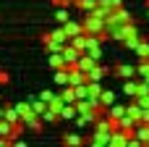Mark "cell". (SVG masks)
I'll return each mask as SVG.
<instances>
[{"mask_svg": "<svg viewBox=\"0 0 149 147\" xmlns=\"http://www.w3.org/2000/svg\"><path fill=\"white\" fill-rule=\"evenodd\" d=\"M84 32H89V34H102L105 32V18L102 16H97V13H84Z\"/></svg>", "mask_w": 149, "mask_h": 147, "instance_id": "6da1fadb", "label": "cell"}, {"mask_svg": "<svg viewBox=\"0 0 149 147\" xmlns=\"http://www.w3.org/2000/svg\"><path fill=\"white\" fill-rule=\"evenodd\" d=\"M97 63H100V60H97L94 55H89V53H81V55H79V60H76V68H81L84 74H89V71H92Z\"/></svg>", "mask_w": 149, "mask_h": 147, "instance_id": "7a4b0ae2", "label": "cell"}, {"mask_svg": "<svg viewBox=\"0 0 149 147\" xmlns=\"http://www.w3.org/2000/svg\"><path fill=\"white\" fill-rule=\"evenodd\" d=\"M79 55H81V50H79V47H73L71 42H65V45H63V58H65V66H76Z\"/></svg>", "mask_w": 149, "mask_h": 147, "instance_id": "3957f363", "label": "cell"}, {"mask_svg": "<svg viewBox=\"0 0 149 147\" xmlns=\"http://www.w3.org/2000/svg\"><path fill=\"white\" fill-rule=\"evenodd\" d=\"M113 74L126 82V79H134V76H136V66H131V63H118V66L113 68Z\"/></svg>", "mask_w": 149, "mask_h": 147, "instance_id": "277c9868", "label": "cell"}, {"mask_svg": "<svg viewBox=\"0 0 149 147\" xmlns=\"http://www.w3.org/2000/svg\"><path fill=\"white\" fill-rule=\"evenodd\" d=\"M89 76L81 71V68H76V66H68V84L71 87H79V84H84Z\"/></svg>", "mask_w": 149, "mask_h": 147, "instance_id": "5b68a950", "label": "cell"}, {"mask_svg": "<svg viewBox=\"0 0 149 147\" xmlns=\"http://www.w3.org/2000/svg\"><path fill=\"white\" fill-rule=\"evenodd\" d=\"M115 124H118V129H120V132H126V134L131 137V134H134V126H136L139 121H136V118H131L128 113H123V116H120V118H118Z\"/></svg>", "mask_w": 149, "mask_h": 147, "instance_id": "8992f818", "label": "cell"}, {"mask_svg": "<svg viewBox=\"0 0 149 147\" xmlns=\"http://www.w3.org/2000/svg\"><path fill=\"white\" fill-rule=\"evenodd\" d=\"M89 145L92 147H110V132H94L89 137Z\"/></svg>", "mask_w": 149, "mask_h": 147, "instance_id": "52a82bcc", "label": "cell"}, {"mask_svg": "<svg viewBox=\"0 0 149 147\" xmlns=\"http://www.w3.org/2000/svg\"><path fill=\"white\" fill-rule=\"evenodd\" d=\"M131 137H136L141 145H149V124H144V121H139L136 126H134V134Z\"/></svg>", "mask_w": 149, "mask_h": 147, "instance_id": "ba28073f", "label": "cell"}, {"mask_svg": "<svg viewBox=\"0 0 149 147\" xmlns=\"http://www.w3.org/2000/svg\"><path fill=\"white\" fill-rule=\"evenodd\" d=\"M128 142V134L126 132H120V129H113L110 132V147H126Z\"/></svg>", "mask_w": 149, "mask_h": 147, "instance_id": "9c48e42d", "label": "cell"}, {"mask_svg": "<svg viewBox=\"0 0 149 147\" xmlns=\"http://www.w3.org/2000/svg\"><path fill=\"white\" fill-rule=\"evenodd\" d=\"M63 29H65V34H68V39H71V37H76V34H81V32H84V24H81V21H71V18H68V21L63 24Z\"/></svg>", "mask_w": 149, "mask_h": 147, "instance_id": "30bf717a", "label": "cell"}, {"mask_svg": "<svg viewBox=\"0 0 149 147\" xmlns=\"http://www.w3.org/2000/svg\"><path fill=\"white\" fill-rule=\"evenodd\" d=\"M16 110H18V116H21V121H29V118H34L37 113L31 110V103L26 100V103H16Z\"/></svg>", "mask_w": 149, "mask_h": 147, "instance_id": "8fae6325", "label": "cell"}, {"mask_svg": "<svg viewBox=\"0 0 149 147\" xmlns=\"http://www.w3.org/2000/svg\"><path fill=\"white\" fill-rule=\"evenodd\" d=\"M131 32H134V21H131V24H123L120 29H115V32L110 34V39H118V42H123V39H126Z\"/></svg>", "mask_w": 149, "mask_h": 147, "instance_id": "7c38bea8", "label": "cell"}, {"mask_svg": "<svg viewBox=\"0 0 149 147\" xmlns=\"http://www.w3.org/2000/svg\"><path fill=\"white\" fill-rule=\"evenodd\" d=\"M139 42H141V34H139V32H136V26H134V32H131V34H128V37H126V39H123V47H126V50H131V53H134V50H136V45H139Z\"/></svg>", "mask_w": 149, "mask_h": 147, "instance_id": "4fadbf2b", "label": "cell"}, {"mask_svg": "<svg viewBox=\"0 0 149 147\" xmlns=\"http://www.w3.org/2000/svg\"><path fill=\"white\" fill-rule=\"evenodd\" d=\"M107 74H110V68H107V66H102V63H97V66H94L86 76H89V79H94V82H102Z\"/></svg>", "mask_w": 149, "mask_h": 147, "instance_id": "5bb4252c", "label": "cell"}, {"mask_svg": "<svg viewBox=\"0 0 149 147\" xmlns=\"http://www.w3.org/2000/svg\"><path fill=\"white\" fill-rule=\"evenodd\" d=\"M136 92H139V76L126 79V84H123V95H128V97L134 100V97H136Z\"/></svg>", "mask_w": 149, "mask_h": 147, "instance_id": "9a60e30c", "label": "cell"}, {"mask_svg": "<svg viewBox=\"0 0 149 147\" xmlns=\"http://www.w3.org/2000/svg\"><path fill=\"white\" fill-rule=\"evenodd\" d=\"M42 37H50V39H55V42H68V34H65V29H63V24L58 26V29H52V32H47V34H42Z\"/></svg>", "mask_w": 149, "mask_h": 147, "instance_id": "2e32d148", "label": "cell"}, {"mask_svg": "<svg viewBox=\"0 0 149 147\" xmlns=\"http://www.w3.org/2000/svg\"><path fill=\"white\" fill-rule=\"evenodd\" d=\"M29 103H31V110H34L37 116H42V113L47 110V103H45L39 95H37V97H29Z\"/></svg>", "mask_w": 149, "mask_h": 147, "instance_id": "e0dca14e", "label": "cell"}, {"mask_svg": "<svg viewBox=\"0 0 149 147\" xmlns=\"http://www.w3.org/2000/svg\"><path fill=\"white\" fill-rule=\"evenodd\" d=\"M105 113H107V116H110L113 121H118V118H120V116L126 113V105H118V103H113L110 108H105Z\"/></svg>", "mask_w": 149, "mask_h": 147, "instance_id": "ac0fdd59", "label": "cell"}, {"mask_svg": "<svg viewBox=\"0 0 149 147\" xmlns=\"http://www.w3.org/2000/svg\"><path fill=\"white\" fill-rule=\"evenodd\" d=\"M76 116H79L76 105H73V103H65V105H63V110H60V118H65V121H73Z\"/></svg>", "mask_w": 149, "mask_h": 147, "instance_id": "d6986e66", "label": "cell"}, {"mask_svg": "<svg viewBox=\"0 0 149 147\" xmlns=\"http://www.w3.org/2000/svg\"><path fill=\"white\" fill-rule=\"evenodd\" d=\"M52 79H55L58 87H65V84H68V66H65V68H55V76H52Z\"/></svg>", "mask_w": 149, "mask_h": 147, "instance_id": "ffe728a7", "label": "cell"}, {"mask_svg": "<svg viewBox=\"0 0 149 147\" xmlns=\"http://www.w3.org/2000/svg\"><path fill=\"white\" fill-rule=\"evenodd\" d=\"M100 103H102V108H110V105L115 103V92H113V89H102V92H100Z\"/></svg>", "mask_w": 149, "mask_h": 147, "instance_id": "44dd1931", "label": "cell"}, {"mask_svg": "<svg viewBox=\"0 0 149 147\" xmlns=\"http://www.w3.org/2000/svg\"><path fill=\"white\" fill-rule=\"evenodd\" d=\"M79 11H84V13H92L97 5H100V0H79V3H73Z\"/></svg>", "mask_w": 149, "mask_h": 147, "instance_id": "7402d4cb", "label": "cell"}, {"mask_svg": "<svg viewBox=\"0 0 149 147\" xmlns=\"http://www.w3.org/2000/svg\"><path fill=\"white\" fill-rule=\"evenodd\" d=\"M50 66H52V68H65V58H63V50H60V53H50Z\"/></svg>", "mask_w": 149, "mask_h": 147, "instance_id": "603a6c76", "label": "cell"}, {"mask_svg": "<svg viewBox=\"0 0 149 147\" xmlns=\"http://www.w3.org/2000/svg\"><path fill=\"white\" fill-rule=\"evenodd\" d=\"M63 142H65V145H84V142H86V139H84V137H81V134H76V132H71V134H63Z\"/></svg>", "mask_w": 149, "mask_h": 147, "instance_id": "cb8c5ba5", "label": "cell"}, {"mask_svg": "<svg viewBox=\"0 0 149 147\" xmlns=\"http://www.w3.org/2000/svg\"><path fill=\"white\" fill-rule=\"evenodd\" d=\"M136 76L139 79H149V58H141V63L136 66Z\"/></svg>", "mask_w": 149, "mask_h": 147, "instance_id": "d4e9b609", "label": "cell"}, {"mask_svg": "<svg viewBox=\"0 0 149 147\" xmlns=\"http://www.w3.org/2000/svg\"><path fill=\"white\" fill-rule=\"evenodd\" d=\"M42 42H45L47 53H60V50H63V42H55V39H50V37H42Z\"/></svg>", "mask_w": 149, "mask_h": 147, "instance_id": "484cf974", "label": "cell"}, {"mask_svg": "<svg viewBox=\"0 0 149 147\" xmlns=\"http://www.w3.org/2000/svg\"><path fill=\"white\" fill-rule=\"evenodd\" d=\"M60 97H63L65 103H76V89H73L71 84H65V87H63V92H60Z\"/></svg>", "mask_w": 149, "mask_h": 147, "instance_id": "4316f807", "label": "cell"}, {"mask_svg": "<svg viewBox=\"0 0 149 147\" xmlns=\"http://www.w3.org/2000/svg\"><path fill=\"white\" fill-rule=\"evenodd\" d=\"M58 118H60V113H58V110H52V108L47 105V110L42 113V121H45V124H55Z\"/></svg>", "mask_w": 149, "mask_h": 147, "instance_id": "83f0119b", "label": "cell"}, {"mask_svg": "<svg viewBox=\"0 0 149 147\" xmlns=\"http://www.w3.org/2000/svg\"><path fill=\"white\" fill-rule=\"evenodd\" d=\"M5 121H10V124H18V121H21V116H18V110H16V105H10V108H5Z\"/></svg>", "mask_w": 149, "mask_h": 147, "instance_id": "f1b7e54d", "label": "cell"}, {"mask_svg": "<svg viewBox=\"0 0 149 147\" xmlns=\"http://www.w3.org/2000/svg\"><path fill=\"white\" fill-rule=\"evenodd\" d=\"M55 18H58V24H65V21H68V5H58Z\"/></svg>", "mask_w": 149, "mask_h": 147, "instance_id": "f546056e", "label": "cell"}, {"mask_svg": "<svg viewBox=\"0 0 149 147\" xmlns=\"http://www.w3.org/2000/svg\"><path fill=\"white\" fill-rule=\"evenodd\" d=\"M134 53H136L139 58H149V42H144V39H141V42L136 45V50H134Z\"/></svg>", "mask_w": 149, "mask_h": 147, "instance_id": "4dcf8cb0", "label": "cell"}, {"mask_svg": "<svg viewBox=\"0 0 149 147\" xmlns=\"http://www.w3.org/2000/svg\"><path fill=\"white\" fill-rule=\"evenodd\" d=\"M47 105H50L52 110H58V113H60V110H63V105H65V100H63L60 95H55V97H52V100H50Z\"/></svg>", "mask_w": 149, "mask_h": 147, "instance_id": "1f68e13d", "label": "cell"}, {"mask_svg": "<svg viewBox=\"0 0 149 147\" xmlns=\"http://www.w3.org/2000/svg\"><path fill=\"white\" fill-rule=\"evenodd\" d=\"M10 132H13V124L5 121V118H0V137H10Z\"/></svg>", "mask_w": 149, "mask_h": 147, "instance_id": "d6a6232c", "label": "cell"}, {"mask_svg": "<svg viewBox=\"0 0 149 147\" xmlns=\"http://www.w3.org/2000/svg\"><path fill=\"white\" fill-rule=\"evenodd\" d=\"M100 5H105V8H110V11H115V8H120V5H123V0H100Z\"/></svg>", "mask_w": 149, "mask_h": 147, "instance_id": "836d02e7", "label": "cell"}, {"mask_svg": "<svg viewBox=\"0 0 149 147\" xmlns=\"http://www.w3.org/2000/svg\"><path fill=\"white\" fill-rule=\"evenodd\" d=\"M39 97H42L45 103H50V100L55 97V92H50V89H45V92H39Z\"/></svg>", "mask_w": 149, "mask_h": 147, "instance_id": "e575fe53", "label": "cell"}, {"mask_svg": "<svg viewBox=\"0 0 149 147\" xmlns=\"http://www.w3.org/2000/svg\"><path fill=\"white\" fill-rule=\"evenodd\" d=\"M52 5H55V8H58V5H68V8H71L73 0H52Z\"/></svg>", "mask_w": 149, "mask_h": 147, "instance_id": "d590c367", "label": "cell"}, {"mask_svg": "<svg viewBox=\"0 0 149 147\" xmlns=\"http://www.w3.org/2000/svg\"><path fill=\"white\" fill-rule=\"evenodd\" d=\"M0 118H5V108H0Z\"/></svg>", "mask_w": 149, "mask_h": 147, "instance_id": "8d00e7d4", "label": "cell"}, {"mask_svg": "<svg viewBox=\"0 0 149 147\" xmlns=\"http://www.w3.org/2000/svg\"><path fill=\"white\" fill-rule=\"evenodd\" d=\"M73 3H79V0H73Z\"/></svg>", "mask_w": 149, "mask_h": 147, "instance_id": "74e56055", "label": "cell"}, {"mask_svg": "<svg viewBox=\"0 0 149 147\" xmlns=\"http://www.w3.org/2000/svg\"><path fill=\"white\" fill-rule=\"evenodd\" d=\"M147 5H149V0H147Z\"/></svg>", "mask_w": 149, "mask_h": 147, "instance_id": "f35d334b", "label": "cell"}, {"mask_svg": "<svg viewBox=\"0 0 149 147\" xmlns=\"http://www.w3.org/2000/svg\"><path fill=\"white\" fill-rule=\"evenodd\" d=\"M0 84H3V82H0Z\"/></svg>", "mask_w": 149, "mask_h": 147, "instance_id": "ab89813d", "label": "cell"}]
</instances>
